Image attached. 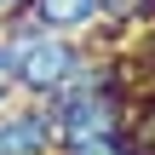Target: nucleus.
I'll return each mask as SVG.
<instances>
[{
    "label": "nucleus",
    "instance_id": "1",
    "mask_svg": "<svg viewBox=\"0 0 155 155\" xmlns=\"http://www.w3.org/2000/svg\"><path fill=\"white\" fill-rule=\"evenodd\" d=\"M0 35L12 40V92H23V98H35V104L58 98V92L86 69V58H92L81 40L40 35V29H29L23 17H0Z\"/></svg>",
    "mask_w": 155,
    "mask_h": 155
},
{
    "label": "nucleus",
    "instance_id": "3",
    "mask_svg": "<svg viewBox=\"0 0 155 155\" xmlns=\"http://www.w3.org/2000/svg\"><path fill=\"white\" fill-rule=\"evenodd\" d=\"M0 155H58L52 109L23 98V109H0Z\"/></svg>",
    "mask_w": 155,
    "mask_h": 155
},
{
    "label": "nucleus",
    "instance_id": "5",
    "mask_svg": "<svg viewBox=\"0 0 155 155\" xmlns=\"http://www.w3.org/2000/svg\"><path fill=\"white\" fill-rule=\"evenodd\" d=\"M144 6H150V0H104V23H109V29H127V23L144 17Z\"/></svg>",
    "mask_w": 155,
    "mask_h": 155
},
{
    "label": "nucleus",
    "instance_id": "7",
    "mask_svg": "<svg viewBox=\"0 0 155 155\" xmlns=\"http://www.w3.org/2000/svg\"><path fill=\"white\" fill-rule=\"evenodd\" d=\"M17 6H23V0H0V17H12V12H17Z\"/></svg>",
    "mask_w": 155,
    "mask_h": 155
},
{
    "label": "nucleus",
    "instance_id": "2",
    "mask_svg": "<svg viewBox=\"0 0 155 155\" xmlns=\"http://www.w3.org/2000/svg\"><path fill=\"white\" fill-rule=\"evenodd\" d=\"M12 17H23L40 35H63V40H86L104 29V0H23Z\"/></svg>",
    "mask_w": 155,
    "mask_h": 155
},
{
    "label": "nucleus",
    "instance_id": "6",
    "mask_svg": "<svg viewBox=\"0 0 155 155\" xmlns=\"http://www.w3.org/2000/svg\"><path fill=\"white\" fill-rule=\"evenodd\" d=\"M12 98H17V92H12V81H0V109H12Z\"/></svg>",
    "mask_w": 155,
    "mask_h": 155
},
{
    "label": "nucleus",
    "instance_id": "4",
    "mask_svg": "<svg viewBox=\"0 0 155 155\" xmlns=\"http://www.w3.org/2000/svg\"><path fill=\"white\" fill-rule=\"evenodd\" d=\"M58 155H132V150H127V138L115 132V138H81V144H58Z\"/></svg>",
    "mask_w": 155,
    "mask_h": 155
},
{
    "label": "nucleus",
    "instance_id": "8",
    "mask_svg": "<svg viewBox=\"0 0 155 155\" xmlns=\"http://www.w3.org/2000/svg\"><path fill=\"white\" fill-rule=\"evenodd\" d=\"M138 23H150V29H155V0H150V6H144V17H138Z\"/></svg>",
    "mask_w": 155,
    "mask_h": 155
}]
</instances>
